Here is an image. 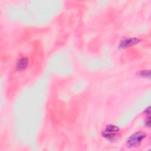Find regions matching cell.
Masks as SVG:
<instances>
[{"mask_svg": "<svg viewBox=\"0 0 151 151\" xmlns=\"http://www.w3.org/2000/svg\"><path fill=\"white\" fill-rule=\"evenodd\" d=\"M119 132V127L113 124H108L104 131L102 132V136L107 140L113 142L120 138V135Z\"/></svg>", "mask_w": 151, "mask_h": 151, "instance_id": "6da1fadb", "label": "cell"}, {"mask_svg": "<svg viewBox=\"0 0 151 151\" xmlns=\"http://www.w3.org/2000/svg\"><path fill=\"white\" fill-rule=\"evenodd\" d=\"M146 134L143 132H137L131 135L126 141L127 147L129 148L139 146L145 138Z\"/></svg>", "mask_w": 151, "mask_h": 151, "instance_id": "7a4b0ae2", "label": "cell"}, {"mask_svg": "<svg viewBox=\"0 0 151 151\" xmlns=\"http://www.w3.org/2000/svg\"><path fill=\"white\" fill-rule=\"evenodd\" d=\"M140 41V40L136 37L124 38L120 42L119 47L121 49H125L138 44Z\"/></svg>", "mask_w": 151, "mask_h": 151, "instance_id": "3957f363", "label": "cell"}, {"mask_svg": "<svg viewBox=\"0 0 151 151\" xmlns=\"http://www.w3.org/2000/svg\"><path fill=\"white\" fill-rule=\"evenodd\" d=\"M28 60L26 57L19 58L16 64V69L17 71H22L25 70L28 65Z\"/></svg>", "mask_w": 151, "mask_h": 151, "instance_id": "277c9868", "label": "cell"}, {"mask_svg": "<svg viewBox=\"0 0 151 151\" xmlns=\"http://www.w3.org/2000/svg\"><path fill=\"white\" fill-rule=\"evenodd\" d=\"M137 74L142 77L150 78V70H141L137 73Z\"/></svg>", "mask_w": 151, "mask_h": 151, "instance_id": "5b68a950", "label": "cell"}]
</instances>
